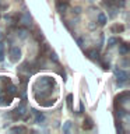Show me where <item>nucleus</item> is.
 <instances>
[{
  "label": "nucleus",
  "instance_id": "1a4fd4ad",
  "mask_svg": "<svg viewBox=\"0 0 130 134\" xmlns=\"http://www.w3.org/2000/svg\"><path fill=\"white\" fill-rule=\"evenodd\" d=\"M92 127H94L92 119H91V117H85V120H84V124H83V129H84V130H91Z\"/></svg>",
  "mask_w": 130,
  "mask_h": 134
},
{
  "label": "nucleus",
  "instance_id": "9b49d317",
  "mask_svg": "<svg viewBox=\"0 0 130 134\" xmlns=\"http://www.w3.org/2000/svg\"><path fill=\"white\" fill-rule=\"evenodd\" d=\"M98 24L102 25V27L106 24V15H105L104 13H99V14H98Z\"/></svg>",
  "mask_w": 130,
  "mask_h": 134
},
{
  "label": "nucleus",
  "instance_id": "aec40b11",
  "mask_svg": "<svg viewBox=\"0 0 130 134\" xmlns=\"http://www.w3.org/2000/svg\"><path fill=\"white\" fill-rule=\"evenodd\" d=\"M99 62H101V60H99ZM101 66H102L104 70H108V69H109V63H106V62H101Z\"/></svg>",
  "mask_w": 130,
  "mask_h": 134
},
{
  "label": "nucleus",
  "instance_id": "5701e85b",
  "mask_svg": "<svg viewBox=\"0 0 130 134\" xmlns=\"http://www.w3.org/2000/svg\"><path fill=\"white\" fill-rule=\"evenodd\" d=\"M0 94H2V88H0Z\"/></svg>",
  "mask_w": 130,
  "mask_h": 134
},
{
  "label": "nucleus",
  "instance_id": "4468645a",
  "mask_svg": "<svg viewBox=\"0 0 130 134\" xmlns=\"http://www.w3.org/2000/svg\"><path fill=\"white\" fill-rule=\"evenodd\" d=\"M117 42H119L117 38H109V39H108V46H109V48H112V46H115V43H117Z\"/></svg>",
  "mask_w": 130,
  "mask_h": 134
},
{
  "label": "nucleus",
  "instance_id": "0eeeda50",
  "mask_svg": "<svg viewBox=\"0 0 130 134\" xmlns=\"http://www.w3.org/2000/svg\"><path fill=\"white\" fill-rule=\"evenodd\" d=\"M20 21L24 27H29V25H31V15H29V13H24V15L21 17Z\"/></svg>",
  "mask_w": 130,
  "mask_h": 134
},
{
  "label": "nucleus",
  "instance_id": "6ab92c4d",
  "mask_svg": "<svg viewBox=\"0 0 130 134\" xmlns=\"http://www.w3.org/2000/svg\"><path fill=\"white\" fill-rule=\"evenodd\" d=\"M50 59H52L55 63H59V59H57V56H56V53H50Z\"/></svg>",
  "mask_w": 130,
  "mask_h": 134
},
{
  "label": "nucleus",
  "instance_id": "f8f14e48",
  "mask_svg": "<svg viewBox=\"0 0 130 134\" xmlns=\"http://www.w3.org/2000/svg\"><path fill=\"white\" fill-rule=\"evenodd\" d=\"M111 31L113 32V34H117V32H122V31H124V27L123 25H113V27L111 28Z\"/></svg>",
  "mask_w": 130,
  "mask_h": 134
},
{
  "label": "nucleus",
  "instance_id": "f257e3e1",
  "mask_svg": "<svg viewBox=\"0 0 130 134\" xmlns=\"http://www.w3.org/2000/svg\"><path fill=\"white\" fill-rule=\"evenodd\" d=\"M115 74H116V77H117V85H123V84L127 81V78H129V74H127V71H124V70H115Z\"/></svg>",
  "mask_w": 130,
  "mask_h": 134
},
{
  "label": "nucleus",
  "instance_id": "4be33fe9",
  "mask_svg": "<svg viewBox=\"0 0 130 134\" xmlns=\"http://www.w3.org/2000/svg\"><path fill=\"white\" fill-rule=\"evenodd\" d=\"M77 43H78V46H83V39H81V38H78V39H77Z\"/></svg>",
  "mask_w": 130,
  "mask_h": 134
},
{
  "label": "nucleus",
  "instance_id": "20e7f679",
  "mask_svg": "<svg viewBox=\"0 0 130 134\" xmlns=\"http://www.w3.org/2000/svg\"><path fill=\"white\" fill-rule=\"evenodd\" d=\"M69 8V0H56V10L59 13H64Z\"/></svg>",
  "mask_w": 130,
  "mask_h": 134
},
{
  "label": "nucleus",
  "instance_id": "ddd939ff",
  "mask_svg": "<svg viewBox=\"0 0 130 134\" xmlns=\"http://www.w3.org/2000/svg\"><path fill=\"white\" fill-rule=\"evenodd\" d=\"M66 100H67V108H69V110H73V95L69 94Z\"/></svg>",
  "mask_w": 130,
  "mask_h": 134
},
{
  "label": "nucleus",
  "instance_id": "6e6552de",
  "mask_svg": "<svg viewBox=\"0 0 130 134\" xmlns=\"http://www.w3.org/2000/svg\"><path fill=\"white\" fill-rule=\"evenodd\" d=\"M32 112H34V115H35V123L41 124L42 121L45 120V116H44V113H41V112H36L35 109H32Z\"/></svg>",
  "mask_w": 130,
  "mask_h": 134
},
{
  "label": "nucleus",
  "instance_id": "f3484780",
  "mask_svg": "<svg viewBox=\"0 0 130 134\" xmlns=\"http://www.w3.org/2000/svg\"><path fill=\"white\" fill-rule=\"evenodd\" d=\"M4 59V45L0 42V62Z\"/></svg>",
  "mask_w": 130,
  "mask_h": 134
},
{
  "label": "nucleus",
  "instance_id": "393cba45",
  "mask_svg": "<svg viewBox=\"0 0 130 134\" xmlns=\"http://www.w3.org/2000/svg\"><path fill=\"white\" fill-rule=\"evenodd\" d=\"M0 36H2V34H0Z\"/></svg>",
  "mask_w": 130,
  "mask_h": 134
},
{
  "label": "nucleus",
  "instance_id": "dca6fc26",
  "mask_svg": "<svg viewBox=\"0 0 130 134\" xmlns=\"http://www.w3.org/2000/svg\"><path fill=\"white\" fill-rule=\"evenodd\" d=\"M70 127H71V121H66L64 126H63V133H69Z\"/></svg>",
  "mask_w": 130,
  "mask_h": 134
},
{
  "label": "nucleus",
  "instance_id": "7ed1b4c3",
  "mask_svg": "<svg viewBox=\"0 0 130 134\" xmlns=\"http://www.w3.org/2000/svg\"><path fill=\"white\" fill-rule=\"evenodd\" d=\"M25 113H27V108H25V105H20L15 110H13V116H14V119L17 120V119H21Z\"/></svg>",
  "mask_w": 130,
  "mask_h": 134
},
{
  "label": "nucleus",
  "instance_id": "412c9836",
  "mask_svg": "<svg viewBox=\"0 0 130 134\" xmlns=\"http://www.w3.org/2000/svg\"><path fill=\"white\" fill-rule=\"evenodd\" d=\"M81 112H84V103L83 102L80 103V113H81Z\"/></svg>",
  "mask_w": 130,
  "mask_h": 134
},
{
  "label": "nucleus",
  "instance_id": "b1692460",
  "mask_svg": "<svg viewBox=\"0 0 130 134\" xmlns=\"http://www.w3.org/2000/svg\"><path fill=\"white\" fill-rule=\"evenodd\" d=\"M17 2H20V0H17Z\"/></svg>",
  "mask_w": 130,
  "mask_h": 134
},
{
  "label": "nucleus",
  "instance_id": "2eb2a0df",
  "mask_svg": "<svg viewBox=\"0 0 130 134\" xmlns=\"http://www.w3.org/2000/svg\"><path fill=\"white\" fill-rule=\"evenodd\" d=\"M27 129L25 127H13L11 129V133H25Z\"/></svg>",
  "mask_w": 130,
  "mask_h": 134
},
{
  "label": "nucleus",
  "instance_id": "39448f33",
  "mask_svg": "<svg viewBox=\"0 0 130 134\" xmlns=\"http://www.w3.org/2000/svg\"><path fill=\"white\" fill-rule=\"evenodd\" d=\"M87 56L91 59V60H94V62H99L101 60V57H99V52L96 49H90V50H87Z\"/></svg>",
  "mask_w": 130,
  "mask_h": 134
},
{
  "label": "nucleus",
  "instance_id": "423d86ee",
  "mask_svg": "<svg viewBox=\"0 0 130 134\" xmlns=\"http://www.w3.org/2000/svg\"><path fill=\"white\" fill-rule=\"evenodd\" d=\"M127 100H129V91H124L116 96V102H119V103H126Z\"/></svg>",
  "mask_w": 130,
  "mask_h": 134
},
{
  "label": "nucleus",
  "instance_id": "f03ea898",
  "mask_svg": "<svg viewBox=\"0 0 130 134\" xmlns=\"http://www.w3.org/2000/svg\"><path fill=\"white\" fill-rule=\"evenodd\" d=\"M10 56H11V62H18L21 59V49L18 46H13L10 49Z\"/></svg>",
  "mask_w": 130,
  "mask_h": 134
},
{
  "label": "nucleus",
  "instance_id": "9d476101",
  "mask_svg": "<svg viewBox=\"0 0 130 134\" xmlns=\"http://www.w3.org/2000/svg\"><path fill=\"white\" fill-rule=\"evenodd\" d=\"M119 53H120V54H127V53H129V45L126 43V42H123V43L120 45Z\"/></svg>",
  "mask_w": 130,
  "mask_h": 134
},
{
  "label": "nucleus",
  "instance_id": "a211bd4d",
  "mask_svg": "<svg viewBox=\"0 0 130 134\" xmlns=\"http://www.w3.org/2000/svg\"><path fill=\"white\" fill-rule=\"evenodd\" d=\"M35 38H36L38 41H41V39H42V31L36 29V32H35Z\"/></svg>",
  "mask_w": 130,
  "mask_h": 134
}]
</instances>
